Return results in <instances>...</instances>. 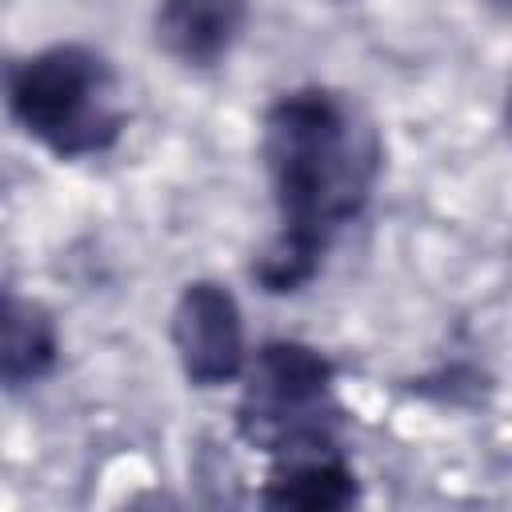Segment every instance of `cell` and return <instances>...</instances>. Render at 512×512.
<instances>
[{
  "instance_id": "cell-1",
  "label": "cell",
  "mask_w": 512,
  "mask_h": 512,
  "mask_svg": "<svg viewBox=\"0 0 512 512\" xmlns=\"http://www.w3.org/2000/svg\"><path fill=\"white\" fill-rule=\"evenodd\" d=\"M260 156L280 232L252 276L264 292H296L320 272L336 232L368 208L380 176V136L344 92L312 84L268 104Z\"/></svg>"
},
{
  "instance_id": "cell-2",
  "label": "cell",
  "mask_w": 512,
  "mask_h": 512,
  "mask_svg": "<svg viewBox=\"0 0 512 512\" xmlns=\"http://www.w3.org/2000/svg\"><path fill=\"white\" fill-rule=\"evenodd\" d=\"M12 120L56 160L108 152L124 132L112 64L88 44H52L8 72Z\"/></svg>"
},
{
  "instance_id": "cell-3",
  "label": "cell",
  "mask_w": 512,
  "mask_h": 512,
  "mask_svg": "<svg viewBox=\"0 0 512 512\" xmlns=\"http://www.w3.org/2000/svg\"><path fill=\"white\" fill-rule=\"evenodd\" d=\"M344 408L336 400V364L300 340H272L244 372L236 432L244 444L276 456L336 440Z\"/></svg>"
},
{
  "instance_id": "cell-4",
  "label": "cell",
  "mask_w": 512,
  "mask_h": 512,
  "mask_svg": "<svg viewBox=\"0 0 512 512\" xmlns=\"http://www.w3.org/2000/svg\"><path fill=\"white\" fill-rule=\"evenodd\" d=\"M172 348L192 388L232 384L244 364V316L236 296L216 280H192L172 308Z\"/></svg>"
},
{
  "instance_id": "cell-5",
  "label": "cell",
  "mask_w": 512,
  "mask_h": 512,
  "mask_svg": "<svg viewBox=\"0 0 512 512\" xmlns=\"http://www.w3.org/2000/svg\"><path fill=\"white\" fill-rule=\"evenodd\" d=\"M260 500L268 508L340 512L360 500V480H356V468L348 464L340 440H324V444L276 452Z\"/></svg>"
},
{
  "instance_id": "cell-6",
  "label": "cell",
  "mask_w": 512,
  "mask_h": 512,
  "mask_svg": "<svg viewBox=\"0 0 512 512\" xmlns=\"http://www.w3.org/2000/svg\"><path fill=\"white\" fill-rule=\"evenodd\" d=\"M248 24V0H160L152 32L184 68H216Z\"/></svg>"
},
{
  "instance_id": "cell-7",
  "label": "cell",
  "mask_w": 512,
  "mask_h": 512,
  "mask_svg": "<svg viewBox=\"0 0 512 512\" xmlns=\"http://www.w3.org/2000/svg\"><path fill=\"white\" fill-rule=\"evenodd\" d=\"M60 360L56 320L44 304L16 292L4 296V336H0V380L8 392L40 384Z\"/></svg>"
},
{
  "instance_id": "cell-8",
  "label": "cell",
  "mask_w": 512,
  "mask_h": 512,
  "mask_svg": "<svg viewBox=\"0 0 512 512\" xmlns=\"http://www.w3.org/2000/svg\"><path fill=\"white\" fill-rule=\"evenodd\" d=\"M508 120H512V92H508Z\"/></svg>"
},
{
  "instance_id": "cell-9",
  "label": "cell",
  "mask_w": 512,
  "mask_h": 512,
  "mask_svg": "<svg viewBox=\"0 0 512 512\" xmlns=\"http://www.w3.org/2000/svg\"><path fill=\"white\" fill-rule=\"evenodd\" d=\"M500 4H512V0H500Z\"/></svg>"
}]
</instances>
